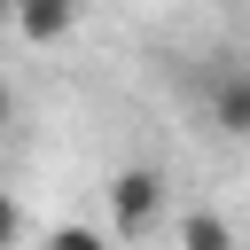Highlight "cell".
I'll return each mask as SVG.
<instances>
[{"label": "cell", "mask_w": 250, "mask_h": 250, "mask_svg": "<svg viewBox=\"0 0 250 250\" xmlns=\"http://www.w3.org/2000/svg\"><path fill=\"white\" fill-rule=\"evenodd\" d=\"M180 250H234V227H227L219 211H203V203H195V211L180 219Z\"/></svg>", "instance_id": "cell-4"}, {"label": "cell", "mask_w": 250, "mask_h": 250, "mask_svg": "<svg viewBox=\"0 0 250 250\" xmlns=\"http://www.w3.org/2000/svg\"><path fill=\"white\" fill-rule=\"evenodd\" d=\"M156 211H164V172H156V164H125V172L109 180V227L133 242V234L156 227Z\"/></svg>", "instance_id": "cell-1"}, {"label": "cell", "mask_w": 250, "mask_h": 250, "mask_svg": "<svg viewBox=\"0 0 250 250\" xmlns=\"http://www.w3.org/2000/svg\"><path fill=\"white\" fill-rule=\"evenodd\" d=\"M47 250H109V234H102V227H55Z\"/></svg>", "instance_id": "cell-5"}, {"label": "cell", "mask_w": 250, "mask_h": 250, "mask_svg": "<svg viewBox=\"0 0 250 250\" xmlns=\"http://www.w3.org/2000/svg\"><path fill=\"white\" fill-rule=\"evenodd\" d=\"M8 8H16V0H0V16H8Z\"/></svg>", "instance_id": "cell-8"}, {"label": "cell", "mask_w": 250, "mask_h": 250, "mask_svg": "<svg viewBox=\"0 0 250 250\" xmlns=\"http://www.w3.org/2000/svg\"><path fill=\"white\" fill-rule=\"evenodd\" d=\"M8 23H16L31 47H55V39H70V31H78V0H16V8H8Z\"/></svg>", "instance_id": "cell-3"}, {"label": "cell", "mask_w": 250, "mask_h": 250, "mask_svg": "<svg viewBox=\"0 0 250 250\" xmlns=\"http://www.w3.org/2000/svg\"><path fill=\"white\" fill-rule=\"evenodd\" d=\"M23 242V211H16V195L0 188V250H16Z\"/></svg>", "instance_id": "cell-6"}, {"label": "cell", "mask_w": 250, "mask_h": 250, "mask_svg": "<svg viewBox=\"0 0 250 250\" xmlns=\"http://www.w3.org/2000/svg\"><path fill=\"white\" fill-rule=\"evenodd\" d=\"M16 125V86H8V70H0V133Z\"/></svg>", "instance_id": "cell-7"}, {"label": "cell", "mask_w": 250, "mask_h": 250, "mask_svg": "<svg viewBox=\"0 0 250 250\" xmlns=\"http://www.w3.org/2000/svg\"><path fill=\"white\" fill-rule=\"evenodd\" d=\"M203 117L227 141H250V62H219L203 78Z\"/></svg>", "instance_id": "cell-2"}]
</instances>
